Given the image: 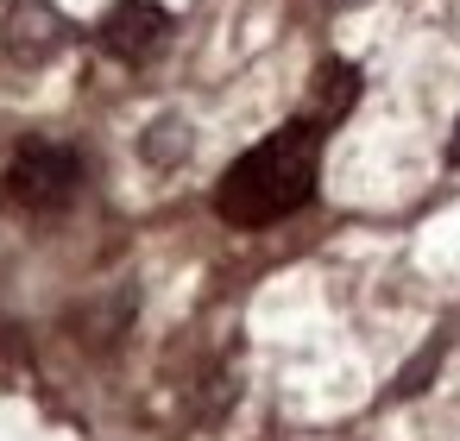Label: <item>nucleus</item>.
I'll use <instances>...</instances> for the list:
<instances>
[{
    "instance_id": "1",
    "label": "nucleus",
    "mask_w": 460,
    "mask_h": 441,
    "mask_svg": "<svg viewBox=\"0 0 460 441\" xmlns=\"http://www.w3.org/2000/svg\"><path fill=\"white\" fill-rule=\"evenodd\" d=\"M315 171H322V127L290 120L227 164V177L215 183V215L234 227H271L315 196Z\"/></svg>"
},
{
    "instance_id": "2",
    "label": "nucleus",
    "mask_w": 460,
    "mask_h": 441,
    "mask_svg": "<svg viewBox=\"0 0 460 441\" xmlns=\"http://www.w3.org/2000/svg\"><path fill=\"white\" fill-rule=\"evenodd\" d=\"M76 183H83V164L64 146H26L0 177V202L20 215H58L76 196Z\"/></svg>"
},
{
    "instance_id": "3",
    "label": "nucleus",
    "mask_w": 460,
    "mask_h": 441,
    "mask_svg": "<svg viewBox=\"0 0 460 441\" xmlns=\"http://www.w3.org/2000/svg\"><path fill=\"white\" fill-rule=\"evenodd\" d=\"M64 45H70V26H64L58 7H45V0H13V13H7V51L20 64H51Z\"/></svg>"
},
{
    "instance_id": "4",
    "label": "nucleus",
    "mask_w": 460,
    "mask_h": 441,
    "mask_svg": "<svg viewBox=\"0 0 460 441\" xmlns=\"http://www.w3.org/2000/svg\"><path fill=\"white\" fill-rule=\"evenodd\" d=\"M164 32H171V13L152 7V0H120V7L102 20V45H108L114 57H127V64L152 57V51L164 45Z\"/></svg>"
},
{
    "instance_id": "5",
    "label": "nucleus",
    "mask_w": 460,
    "mask_h": 441,
    "mask_svg": "<svg viewBox=\"0 0 460 441\" xmlns=\"http://www.w3.org/2000/svg\"><path fill=\"white\" fill-rule=\"evenodd\" d=\"M353 101H359V70L353 64H322L315 70V114L322 120H341Z\"/></svg>"
},
{
    "instance_id": "6",
    "label": "nucleus",
    "mask_w": 460,
    "mask_h": 441,
    "mask_svg": "<svg viewBox=\"0 0 460 441\" xmlns=\"http://www.w3.org/2000/svg\"><path fill=\"white\" fill-rule=\"evenodd\" d=\"M139 152H146V164H158V171H171V164H183L190 158V120H177V114H164L146 139H139Z\"/></svg>"
},
{
    "instance_id": "7",
    "label": "nucleus",
    "mask_w": 460,
    "mask_h": 441,
    "mask_svg": "<svg viewBox=\"0 0 460 441\" xmlns=\"http://www.w3.org/2000/svg\"><path fill=\"white\" fill-rule=\"evenodd\" d=\"M435 366H441V340H429V347H422V353L397 372V384H391V391H397V397H416V391L429 384V372H435Z\"/></svg>"
},
{
    "instance_id": "8",
    "label": "nucleus",
    "mask_w": 460,
    "mask_h": 441,
    "mask_svg": "<svg viewBox=\"0 0 460 441\" xmlns=\"http://www.w3.org/2000/svg\"><path fill=\"white\" fill-rule=\"evenodd\" d=\"M447 164H460V120H454V139H447Z\"/></svg>"
}]
</instances>
